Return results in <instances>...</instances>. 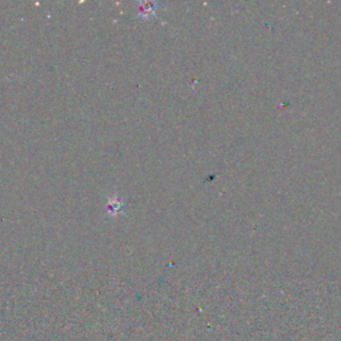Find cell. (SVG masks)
Masks as SVG:
<instances>
[{
	"label": "cell",
	"mask_w": 341,
	"mask_h": 341,
	"mask_svg": "<svg viewBox=\"0 0 341 341\" xmlns=\"http://www.w3.org/2000/svg\"><path fill=\"white\" fill-rule=\"evenodd\" d=\"M159 3H140L137 8V16L141 19H151L158 12Z\"/></svg>",
	"instance_id": "6da1fadb"
}]
</instances>
